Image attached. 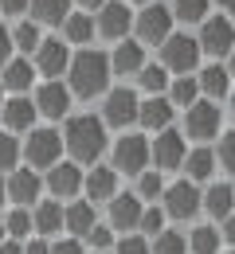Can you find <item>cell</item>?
<instances>
[{"label": "cell", "instance_id": "cell-47", "mask_svg": "<svg viewBox=\"0 0 235 254\" xmlns=\"http://www.w3.org/2000/svg\"><path fill=\"white\" fill-rule=\"evenodd\" d=\"M224 239L235 247V215H228V219H224Z\"/></svg>", "mask_w": 235, "mask_h": 254}, {"label": "cell", "instance_id": "cell-6", "mask_svg": "<svg viewBox=\"0 0 235 254\" xmlns=\"http://www.w3.org/2000/svg\"><path fill=\"white\" fill-rule=\"evenodd\" d=\"M168 28H172V12H168L165 4H149V8L141 12V20H137L141 43H165Z\"/></svg>", "mask_w": 235, "mask_h": 254}, {"label": "cell", "instance_id": "cell-22", "mask_svg": "<svg viewBox=\"0 0 235 254\" xmlns=\"http://www.w3.org/2000/svg\"><path fill=\"white\" fill-rule=\"evenodd\" d=\"M134 70H141V43H118L110 59V74H134Z\"/></svg>", "mask_w": 235, "mask_h": 254}, {"label": "cell", "instance_id": "cell-14", "mask_svg": "<svg viewBox=\"0 0 235 254\" xmlns=\"http://www.w3.org/2000/svg\"><path fill=\"white\" fill-rule=\"evenodd\" d=\"M137 122L145 129H168V122H172V102L161 98V94H153L149 102L137 106Z\"/></svg>", "mask_w": 235, "mask_h": 254}, {"label": "cell", "instance_id": "cell-23", "mask_svg": "<svg viewBox=\"0 0 235 254\" xmlns=\"http://www.w3.org/2000/svg\"><path fill=\"white\" fill-rule=\"evenodd\" d=\"M35 231H43V235H55V231H63V207L55 203V199H43L39 207H35Z\"/></svg>", "mask_w": 235, "mask_h": 254}, {"label": "cell", "instance_id": "cell-13", "mask_svg": "<svg viewBox=\"0 0 235 254\" xmlns=\"http://www.w3.org/2000/svg\"><path fill=\"white\" fill-rule=\"evenodd\" d=\"M35 110L47 114V118H63V114L71 110V90L63 86V82H43L39 94H35Z\"/></svg>", "mask_w": 235, "mask_h": 254}, {"label": "cell", "instance_id": "cell-42", "mask_svg": "<svg viewBox=\"0 0 235 254\" xmlns=\"http://www.w3.org/2000/svg\"><path fill=\"white\" fill-rule=\"evenodd\" d=\"M118 254H149V247H145V239H134V235H130V239L118 243Z\"/></svg>", "mask_w": 235, "mask_h": 254}, {"label": "cell", "instance_id": "cell-11", "mask_svg": "<svg viewBox=\"0 0 235 254\" xmlns=\"http://www.w3.org/2000/svg\"><path fill=\"white\" fill-rule=\"evenodd\" d=\"M35 66L43 74H51V82H55V74H63L71 66V55H67V47H63V39H43L35 47Z\"/></svg>", "mask_w": 235, "mask_h": 254}, {"label": "cell", "instance_id": "cell-56", "mask_svg": "<svg viewBox=\"0 0 235 254\" xmlns=\"http://www.w3.org/2000/svg\"><path fill=\"white\" fill-rule=\"evenodd\" d=\"M228 254H235V251H228Z\"/></svg>", "mask_w": 235, "mask_h": 254}, {"label": "cell", "instance_id": "cell-43", "mask_svg": "<svg viewBox=\"0 0 235 254\" xmlns=\"http://www.w3.org/2000/svg\"><path fill=\"white\" fill-rule=\"evenodd\" d=\"M51 254H82V243L78 239H63V243H55Z\"/></svg>", "mask_w": 235, "mask_h": 254}, {"label": "cell", "instance_id": "cell-32", "mask_svg": "<svg viewBox=\"0 0 235 254\" xmlns=\"http://www.w3.org/2000/svg\"><path fill=\"white\" fill-rule=\"evenodd\" d=\"M28 231H32V215H28L24 207H16V211L4 219V235H12V239H24Z\"/></svg>", "mask_w": 235, "mask_h": 254}, {"label": "cell", "instance_id": "cell-44", "mask_svg": "<svg viewBox=\"0 0 235 254\" xmlns=\"http://www.w3.org/2000/svg\"><path fill=\"white\" fill-rule=\"evenodd\" d=\"M8 59H12V32L0 28V66L8 63Z\"/></svg>", "mask_w": 235, "mask_h": 254}, {"label": "cell", "instance_id": "cell-18", "mask_svg": "<svg viewBox=\"0 0 235 254\" xmlns=\"http://www.w3.org/2000/svg\"><path fill=\"white\" fill-rule=\"evenodd\" d=\"M82 188L86 195L98 203V199H114V191H118V172L114 168H90V176L82 180Z\"/></svg>", "mask_w": 235, "mask_h": 254}, {"label": "cell", "instance_id": "cell-21", "mask_svg": "<svg viewBox=\"0 0 235 254\" xmlns=\"http://www.w3.org/2000/svg\"><path fill=\"white\" fill-rule=\"evenodd\" d=\"M0 82H4V90L24 94V90L32 86V63H28V59H8V63H4V74H0Z\"/></svg>", "mask_w": 235, "mask_h": 254}, {"label": "cell", "instance_id": "cell-49", "mask_svg": "<svg viewBox=\"0 0 235 254\" xmlns=\"http://www.w3.org/2000/svg\"><path fill=\"white\" fill-rule=\"evenodd\" d=\"M78 4H82V8H102L106 0H78Z\"/></svg>", "mask_w": 235, "mask_h": 254}, {"label": "cell", "instance_id": "cell-9", "mask_svg": "<svg viewBox=\"0 0 235 254\" xmlns=\"http://www.w3.org/2000/svg\"><path fill=\"white\" fill-rule=\"evenodd\" d=\"M220 133V106H212V102H192L188 106V137H216Z\"/></svg>", "mask_w": 235, "mask_h": 254}, {"label": "cell", "instance_id": "cell-38", "mask_svg": "<svg viewBox=\"0 0 235 254\" xmlns=\"http://www.w3.org/2000/svg\"><path fill=\"white\" fill-rule=\"evenodd\" d=\"M137 191H141V195H145V199H157V195H161V176H157V172H145V176H141V184H137Z\"/></svg>", "mask_w": 235, "mask_h": 254}, {"label": "cell", "instance_id": "cell-3", "mask_svg": "<svg viewBox=\"0 0 235 254\" xmlns=\"http://www.w3.org/2000/svg\"><path fill=\"white\" fill-rule=\"evenodd\" d=\"M59 153H63V137L55 129H32V137L24 145V157L32 168H51L59 160Z\"/></svg>", "mask_w": 235, "mask_h": 254}, {"label": "cell", "instance_id": "cell-8", "mask_svg": "<svg viewBox=\"0 0 235 254\" xmlns=\"http://www.w3.org/2000/svg\"><path fill=\"white\" fill-rule=\"evenodd\" d=\"M149 157L157 160V168H180L184 164V137L172 133V129H161L153 149H149Z\"/></svg>", "mask_w": 235, "mask_h": 254}, {"label": "cell", "instance_id": "cell-55", "mask_svg": "<svg viewBox=\"0 0 235 254\" xmlns=\"http://www.w3.org/2000/svg\"><path fill=\"white\" fill-rule=\"evenodd\" d=\"M137 4H145V0H137Z\"/></svg>", "mask_w": 235, "mask_h": 254}, {"label": "cell", "instance_id": "cell-5", "mask_svg": "<svg viewBox=\"0 0 235 254\" xmlns=\"http://www.w3.org/2000/svg\"><path fill=\"white\" fill-rule=\"evenodd\" d=\"M145 164H149V145H145V137L126 133V137L114 145V168H122V172H141Z\"/></svg>", "mask_w": 235, "mask_h": 254}, {"label": "cell", "instance_id": "cell-51", "mask_svg": "<svg viewBox=\"0 0 235 254\" xmlns=\"http://www.w3.org/2000/svg\"><path fill=\"white\" fill-rule=\"evenodd\" d=\"M228 74H235V51H232V66H228Z\"/></svg>", "mask_w": 235, "mask_h": 254}, {"label": "cell", "instance_id": "cell-19", "mask_svg": "<svg viewBox=\"0 0 235 254\" xmlns=\"http://www.w3.org/2000/svg\"><path fill=\"white\" fill-rule=\"evenodd\" d=\"M98 32L110 35V39H122V35L130 32V12H126V4H102Z\"/></svg>", "mask_w": 235, "mask_h": 254}, {"label": "cell", "instance_id": "cell-34", "mask_svg": "<svg viewBox=\"0 0 235 254\" xmlns=\"http://www.w3.org/2000/svg\"><path fill=\"white\" fill-rule=\"evenodd\" d=\"M141 86L149 90V94H161L168 86V74H165V66H145L141 70Z\"/></svg>", "mask_w": 235, "mask_h": 254}, {"label": "cell", "instance_id": "cell-20", "mask_svg": "<svg viewBox=\"0 0 235 254\" xmlns=\"http://www.w3.org/2000/svg\"><path fill=\"white\" fill-rule=\"evenodd\" d=\"M0 114H4V126L8 129H32V122H35V106L28 98H8L0 106Z\"/></svg>", "mask_w": 235, "mask_h": 254}, {"label": "cell", "instance_id": "cell-41", "mask_svg": "<svg viewBox=\"0 0 235 254\" xmlns=\"http://www.w3.org/2000/svg\"><path fill=\"white\" fill-rule=\"evenodd\" d=\"M220 160H224V168H235V133L220 141Z\"/></svg>", "mask_w": 235, "mask_h": 254}, {"label": "cell", "instance_id": "cell-50", "mask_svg": "<svg viewBox=\"0 0 235 254\" xmlns=\"http://www.w3.org/2000/svg\"><path fill=\"white\" fill-rule=\"evenodd\" d=\"M220 4H224V8H228V12H235V0H220Z\"/></svg>", "mask_w": 235, "mask_h": 254}, {"label": "cell", "instance_id": "cell-46", "mask_svg": "<svg viewBox=\"0 0 235 254\" xmlns=\"http://www.w3.org/2000/svg\"><path fill=\"white\" fill-rule=\"evenodd\" d=\"M0 254H24V247H20L16 239H4V243H0Z\"/></svg>", "mask_w": 235, "mask_h": 254}, {"label": "cell", "instance_id": "cell-37", "mask_svg": "<svg viewBox=\"0 0 235 254\" xmlns=\"http://www.w3.org/2000/svg\"><path fill=\"white\" fill-rule=\"evenodd\" d=\"M196 90H200V86H196V82L184 74V78L172 86V102H176V106H192V102H196Z\"/></svg>", "mask_w": 235, "mask_h": 254}, {"label": "cell", "instance_id": "cell-29", "mask_svg": "<svg viewBox=\"0 0 235 254\" xmlns=\"http://www.w3.org/2000/svg\"><path fill=\"white\" fill-rule=\"evenodd\" d=\"M184 164H188V176H192V180H208L216 157H212L208 149H196V153H188V157H184Z\"/></svg>", "mask_w": 235, "mask_h": 254}, {"label": "cell", "instance_id": "cell-7", "mask_svg": "<svg viewBox=\"0 0 235 254\" xmlns=\"http://www.w3.org/2000/svg\"><path fill=\"white\" fill-rule=\"evenodd\" d=\"M137 94L134 90H126V86H118V90H110L106 94V122L110 126H130V122H137Z\"/></svg>", "mask_w": 235, "mask_h": 254}, {"label": "cell", "instance_id": "cell-54", "mask_svg": "<svg viewBox=\"0 0 235 254\" xmlns=\"http://www.w3.org/2000/svg\"><path fill=\"white\" fill-rule=\"evenodd\" d=\"M0 98H4V82H0Z\"/></svg>", "mask_w": 235, "mask_h": 254}, {"label": "cell", "instance_id": "cell-27", "mask_svg": "<svg viewBox=\"0 0 235 254\" xmlns=\"http://www.w3.org/2000/svg\"><path fill=\"white\" fill-rule=\"evenodd\" d=\"M63 32H67L71 43H86V39L94 35V20L82 16V12H71L67 20H63Z\"/></svg>", "mask_w": 235, "mask_h": 254}, {"label": "cell", "instance_id": "cell-17", "mask_svg": "<svg viewBox=\"0 0 235 254\" xmlns=\"http://www.w3.org/2000/svg\"><path fill=\"white\" fill-rule=\"evenodd\" d=\"M4 191L24 207V203H32L35 195H39V176H35L32 168H16V172H12V180L4 184Z\"/></svg>", "mask_w": 235, "mask_h": 254}, {"label": "cell", "instance_id": "cell-2", "mask_svg": "<svg viewBox=\"0 0 235 254\" xmlns=\"http://www.w3.org/2000/svg\"><path fill=\"white\" fill-rule=\"evenodd\" d=\"M71 90L78 98H94L110 86V59L98 55V51H82L71 59Z\"/></svg>", "mask_w": 235, "mask_h": 254}, {"label": "cell", "instance_id": "cell-28", "mask_svg": "<svg viewBox=\"0 0 235 254\" xmlns=\"http://www.w3.org/2000/svg\"><path fill=\"white\" fill-rule=\"evenodd\" d=\"M228 82H232V74H228L224 66H208V70L200 74V90H204V94H212V98L228 94Z\"/></svg>", "mask_w": 235, "mask_h": 254}, {"label": "cell", "instance_id": "cell-48", "mask_svg": "<svg viewBox=\"0 0 235 254\" xmlns=\"http://www.w3.org/2000/svg\"><path fill=\"white\" fill-rule=\"evenodd\" d=\"M24 254H51V247H47V243H28Z\"/></svg>", "mask_w": 235, "mask_h": 254}, {"label": "cell", "instance_id": "cell-36", "mask_svg": "<svg viewBox=\"0 0 235 254\" xmlns=\"http://www.w3.org/2000/svg\"><path fill=\"white\" fill-rule=\"evenodd\" d=\"M204 12H208V0H176V16L180 20H204Z\"/></svg>", "mask_w": 235, "mask_h": 254}, {"label": "cell", "instance_id": "cell-33", "mask_svg": "<svg viewBox=\"0 0 235 254\" xmlns=\"http://www.w3.org/2000/svg\"><path fill=\"white\" fill-rule=\"evenodd\" d=\"M39 43H43V39H39V28H35V24H20V28L12 32V47H20V51H32Z\"/></svg>", "mask_w": 235, "mask_h": 254}, {"label": "cell", "instance_id": "cell-52", "mask_svg": "<svg viewBox=\"0 0 235 254\" xmlns=\"http://www.w3.org/2000/svg\"><path fill=\"white\" fill-rule=\"evenodd\" d=\"M4 195H8V191H4V184H0V203H4Z\"/></svg>", "mask_w": 235, "mask_h": 254}, {"label": "cell", "instance_id": "cell-24", "mask_svg": "<svg viewBox=\"0 0 235 254\" xmlns=\"http://www.w3.org/2000/svg\"><path fill=\"white\" fill-rule=\"evenodd\" d=\"M204 207L216 215V219H228L235 207V188H228V184H216V188H208V195H204Z\"/></svg>", "mask_w": 235, "mask_h": 254}, {"label": "cell", "instance_id": "cell-39", "mask_svg": "<svg viewBox=\"0 0 235 254\" xmlns=\"http://www.w3.org/2000/svg\"><path fill=\"white\" fill-rule=\"evenodd\" d=\"M86 239H90V247H94V251H102V247H110V243H114L110 227H98V223H94V227L86 231Z\"/></svg>", "mask_w": 235, "mask_h": 254}, {"label": "cell", "instance_id": "cell-16", "mask_svg": "<svg viewBox=\"0 0 235 254\" xmlns=\"http://www.w3.org/2000/svg\"><path fill=\"white\" fill-rule=\"evenodd\" d=\"M47 188L55 191L59 199H71L75 191L82 188V176H78V164H51V176H47Z\"/></svg>", "mask_w": 235, "mask_h": 254}, {"label": "cell", "instance_id": "cell-30", "mask_svg": "<svg viewBox=\"0 0 235 254\" xmlns=\"http://www.w3.org/2000/svg\"><path fill=\"white\" fill-rule=\"evenodd\" d=\"M192 251L196 254H216L220 251V235H216L212 227H196V231H192Z\"/></svg>", "mask_w": 235, "mask_h": 254}, {"label": "cell", "instance_id": "cell-15", "mask_svg": "<svg viewBox=\"0 0 235 254\" xmlns=\"http://www.w3.org/2000/svg\"><path fill=\"white\" fill-rule=\"evenodd\" d=\"M110 223L118 231H134L141 223V199L137 195H114L110 199Z\"/></svg>", "mask_w": 235, "mask_h": 254}, {"label": "cell", "instance_id": "cell-35", "mask_svg": "<svg viewBox=\"0 0 235 254\" xmlns=\"http://www.w3.org/2000/svg\"><path fill=\"white\" fill-rule=\"evenodd\" d=\"M16 160H20V145H16V137L0 133V172L16 168Z\"/></svg>", "mask_w": 235, "mask_h": 254}, {"label": "cell", "instance_id": "cell-31", "mask_svg": "<svg viewBox=\"0 0 235 254\" xmlns=\"http://www.w3.org/2000/svg\"><path fill=\"white\" fill-rule=\"evenodd\" d=\"M149 254H184V235L180 231H161L157 235V247Z\"/></svg>", "mask_w": 235, "mask_h": 254}, {"label": "cell", "instance_id": "cell-25", "mask_svg": "<svg viewBox=\"0 0 235 254\" xmlns=\"http://www.w3.org/2000/svg\"><path fill=\"white\" fill-rule=\"evenodd\" d=\"M63 227L75 231V235H86L94 227V207L90 203H71L67 211H63Z\"/></svg>", "mask_w": 235, "mask_h": 254}, {"label": "cell", "instance_id": "cell-4", "mask_svg": "<svg viewBox=\"0 0 235 254\" xmlns=\"http://www.w3.org/2000/svg\"><path fill=\"white\" fill-rule=\"evenodd\" d=\"M196 63H200V43L196 39H188V35H168L165 39V66L168 70L188 74Z\"/></svg>", "mask_w": 235, "mask_h": 254}, {"label": "cell", "instance_id": "cell-12", "mask_svg": "<svg viewBox=\"0 0 235 254\" xmlns=\"http://www.w3.org/2000/svg\"><path fill=\"white\" fill-rule=\"evenodd\" d=\"M196 43H200V51H212V55H228V51H232V43H235V28L228 24V20H208Z\"/></svg>", "mask_w": 235, "mask_h": 254}, {"label": "cell", "instance_id": "cell-45", "mask_svg": "<svg viewBox=\"0 0 235 254\" xmlns=\"http://www.w3.org/2000/svg\"><path fill=\"white\" fill-rule=\"evenodd\" d=\"M28 0H0V12H24Z\"/></svg>", "mask_w": 235, "mask_h": 254}, {"label": "cell", "instance_id": "cell-26", "mask_svg": "<svg viewBox=\"0 0 235 254\" xmlns=\"http://www.w3.org/2000/svg\"><path fill=\"white\" fill-rule=\"evenodd\" d=\"M28 4H32L35 20H43V24H63L71 8V0H28Z\"/></svg>", "mask_w": 235, "mask_h": 254}, {"label": "cell", "instance_id": "cell-40", "mask_svg": "<svg viewBox=\"0 0 235 254\" xmlns=\"http://www.w3.org/2000/svg\"><path fill=\"white\" fill-rule=\"evenodd\" d=\"M161 223H165V215H161L157 207H149V211H141V223H137V227H141V231H153V235H157V231H161Z\"/></svg>", "mask_w": 235, "mask_h": 254}, {"label": "cell", "instance_id": "cell-10", "mask_svg": "<svg viewBox=\"0 0 235 254\" xmlns=\"http://www.w3.org/2000/svg\"><path fill=\"white\" fill-rule=\"evenodd\" d=\"M165 207H168V215L188 219V215H196V211H200V191L192 188L188 180H180V184H172V188L165 191Z\"/></svg>", "mask_w": 235, "mask_h": 254}, {"label": "cell", "instance_id": "cell-1", "mask_svg": "<svg viewBox=\"0 0 235 254\" xmlns=\"http://www.w3.org/2000/svg\"><path fill=\"white\" fill-rule=\"evenodd\" d=\"M63 145L71 149L75 160L90 164V160H98V153L106 149V126H102L94 114H78V118H71L67 129H63Z\"/></svg>", "mask_w": 235, "mask_h": 254}, {"label": "cell", "instance_id": "cell-53", "mask_svg": "<svg viewBox=\"0 0 235 254\" xmlns=\"http://www.w3.org/2000/svg\"><path fill=\"white\" fill-rule=\"evenodd\" d=\"M0 243H4V223H0Z\"/></svg>", "mask_w": 235, "mask_h": 254}]
</instances>
